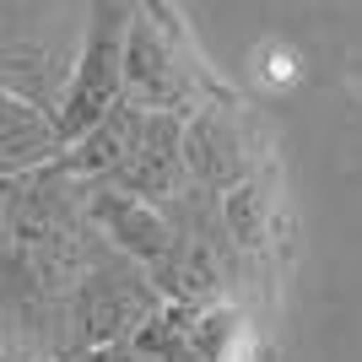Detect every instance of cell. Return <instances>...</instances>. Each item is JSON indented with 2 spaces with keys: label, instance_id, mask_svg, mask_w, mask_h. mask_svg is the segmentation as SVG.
I'll return each instance as SVG.
<instances>
[{
  "label": "cell",
  "instance_id": "6da1fadb",
  "mask_svg": "<svg viewBox=\"0 0 362 362\" xmlns=\"http://www.w3.org/2000/svg\"><path fill=\"white\" fill-rule=\"evenodd\" d=\"M98 227L87 216V184L60 163L11 184L0 243V341L22 357H60L65 308L87 265Z\"/></svg>",
  "mask_w": 362,
  "mask_h": 362
},
{
  "label": "cell",
  "instance_id": "7a4b0ae2",
  "mask_svg": "<svg viewBox=\"0 0 362 362\" xmlns=\"http://www.w3.org/2000/svg\"><path fill=\"white\" fill-rule=\"evenodd\" d=\"M124 103L146 108V114H173L189 119L195 108L233 98L227 81L206 65L195 49L189 28L179 11L168 6H130V28H124Z\"/></svg>",
  "mask_w": 362,
  "mask_h": 362
},
{
  "label": "cell",
  "instance_id": "3957f363",
  "mask_svg": "<svg viewBox=\"0 0 362 362\" xmlns=\"http://www.w3.org/2000/svg\"><path fill=\"white\" fill-rule=\"evenodd\" d=\"M87 6H0V92L54 114L71 81Z\"/></svg>",
  "mask_w": 362,
  "mask_h": 362
},
{
  "label": "cell",
  "instance_id": "277c9868",
  "mask_svg": "<svg viewBox=\"0 0 362 362\" xmlns=\"http://www.w3.org/2000/svg\"><path fill=\"white\" fill-rule=\"evenodd\" d=\"M157 308H163V292L146 281V271L98 238L81 276H76L71 308H65L60 362H76L87 351H103V346H119V341L141 335L157 319Z\"/></svg>",
  "mask_w": 362,
  "mask_h": 362
},
{
  "label": "cell",
  "instance_id": "5b68a950",
  "mask_svg": "<svg viewBox=\"0 0 362 362\" xmlns=\"http://www.w3.org/2000/svg\"><path fill=\"white\" fill-rule=\"evenodd\" d=\"M124 28H130V6H114V0L87 6L81 49H76L65 98H60V108H54L60 146L81 141L103 114H114V108L124 103V71H119L124 65Z\"/></svg>",
  "mask_w": 362,
  "mask_h": 362
},
{
  "label": "cell",
  "instance_id": "8992f818",
  "mask_svg": "<svg viewBox=\"0 0 362 362\" xmlns=\"http://www.w3.org/2000/svg\"><path fill=\"white\" fill-rule=\"evenodd\" d=\"M184 179L189 189H206V195L222 200L227 189L259 179L265 173V136H259L255 114L238 103V98H216V103L195 108L184 119Z\"/></svg>",
  "mask_w": 362,
  "mask_h": 362
},
{
  "label": "cell",
  "instance_id": "52a82bcc",
  "mask_svg": "<svg viewBox=\"0 0 362 362\" xmlns=\"http://www.w3.org/2000/svg\"><path fill=\"white\" fill-rule=\"evenodd\" d=\"M179 136H184V119L136 108V114H130V141H124L114 173H108L103 184H92V189L141 200V206H163V200H173L184 184H189V179H184Z\"/></svg>",
  "mask_w": 362,
  "mask_h": 362
},
{
  "label": "cell",
  "instance_id": "ba28073f",
  "mask_svg": "<svg viewBox=\"0 0 362 362\" xmlns=\"http://www.w3.org/2000/svg\"><path fill=\"white\" fill-rule=\"evenodd\" d=\"M130 341L146 346L157 362H233V351L243 341V314L233 303H211V308L163 303L157 319Z\"/></svg>",
  "mask_w": 362,
  "mask_h": 362
},
{
  "label": "cell",
  "instance_id": "9c48e42d",
  "mask_svg": "<svg viewBox=\"0 0 362 362\" xmlns=\"http://www.w3.org/2000/svg\"><path fill=\"white\" fill-rule=\"evenodd\" d=\"M60 151L65 146L54 130V114H38V108L0 92V184H16L38 168L60 163Z\"/></svg>",
  "mask_w": 362,
  "mask_h": 362
},
{
  "label": "cell",
  "instance_id": "30bf717a",
  "mask_svg": "<svg viewBox=\"0 0 362 362\" xmlns=\"http://www.w3.org/2000/svg\"><path fill=\"white\" fill-rule=\"evenodd\" d=\"M222 227H227V238H233V249H238L243 259H255L265 243H271V211H276V200L271 189H265V173L249 184H238V189H227L222 200Z\"/></svg>",
  "mask_w": 362,
  "mask_h": 362
},
{
  "label": "cell",
  "instance_id": "8fae6325",
  "mask_svg": "<svg viewBox=\"0 0 362 362\" xmlns=\"http://www.w3.org/2000/svg\"><path fill=\"white\" fill-rule=\"evenodd\" d=\"M76 362H157L146 346H136V341H119V346H103V351H87V357Z\"/></svg>",
  "mask_w": 362,
  "mask_h": 362
},
{
  "label": "cell",
  "instance_id": "7c38bea8",
  "mask_svg": "<svg viewBox=\"0 0 362 362\" xmlns=\"http://www.w3.org/2000/svg\"><path fill=\"white\" fill-rule=\"evenodd\" d=\"M6 211H11V184H0V243H6Z\"/></svg>",
  "mask_w": 362,
  "mask_h": 362
},
{
  "label": "cell",
  "instance_id": "4fadbf2b",
  "mask_svg": "<svg viewBox=\"0 0 362 362\" xmlns=\"http://www.w3.org/2000/svg\"><path fill=\"white\" fill-rule=\"evenodd\" d=\"M0 362H16V351H11V346H6V341H0Z\"/></svg>",
  "mask_w": 362,
  "mask_h": 362
}]
</instances>
